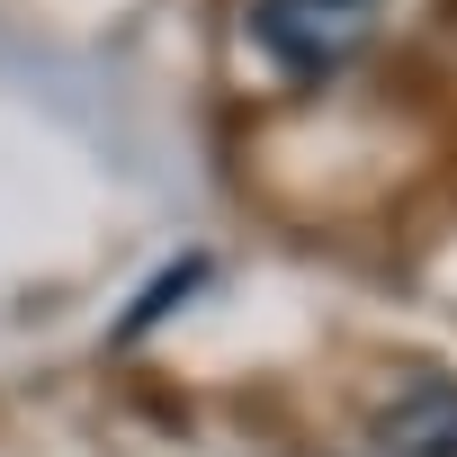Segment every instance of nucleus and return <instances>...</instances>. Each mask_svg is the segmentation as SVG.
I'll return each mask as SVG.
<instances>
[{"label": "nucleus", "instance_id": "nucleus-2", "mask_svg": "<svg viewBox=\"0 0 457 457\" xmlns=\"http://www.w3.org/2000/svg\"><path fill=\"white\" fill-rule=\"evenodd\" d=\"M377 457H457V377H430L377 412Z\"/></svg>", "mask_w": 457, "mask_h": 457}, {"label": "nucleus", "instance_id": "nucleus-1", "mask_svg": "<svg viewBox=\"0 0 457 457\" xmlns=\"http://www.w3.org/2000/svg\"><path fill=\"white\" fill-rule=\"evenodd\" d=\"M243 28H252V46L278 72L323 81V72H341V63L368 54V37L386 28V0H252Z\"/></svg>", "mask_w": 457, "mask_h": 457}]
</instances>
